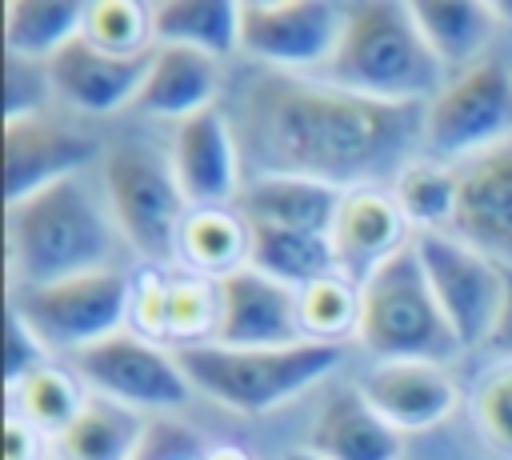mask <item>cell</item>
<instances>
[{"mask_svg":"<svg viewBox=\"0 0 512 460\" xmlns=\"http://www.w3.org/2000/svg\"><path fill=\"white\" fill-rule=\"evenodd\" d=\"M112 248V224L84 176H68L44 192L8 204V264L16 288L112 268Z\"/></svg>","mask_w":512,"mask_h":460,"instance_id":"7a4b0ae2","label":"cell"},{"mask_svg":"<svg viewBox=\"0 0 512 460\" xmlns=\"http://www.w3.org/2000/svg\"><path fill=\"white\" fill-rule=\"evenodd\" d=\"M404 212L400 204L392 200V192H380L372 184H360V188H348L344 200H340V212H336V224H332V248H336V260L340 268H356L360 280L388 256H396L404 244Z\"/></svg>","mask_w":512,"mask_h":460,"instance_id":"ffe728a7","label":"cell"},{"mask_svg":"<svg viewBox=\"0 0 512 460\" xmlns=\"http://www.w3.org/2000/svg\"><path fill=\"white\" fill-rule=\"evenodd\" d=\"M80 32H84V4H72V0H8L4 4L8 56L48 64Z\"/></svg>","mask_w":512,"mask_h":460,"instance_id":"484cf974","label":"cell"},{"mask_svg":"<svg viewBox=\"0 0 512 460\" xmlns=\"http://www.w3.org/2000/svg\"><path fill=\"white\" fill-rule=\"evenodd\" d=\"M44 452V432L28 424L20 412H8L4 424V460H40Z\"/></svg>","mask_w":512,"mask_h":460,"instance_id":"d590c367","label":"cell"},{"mask_svg":"<svg viewBox=\"0 0 512 460\" xmlns=\"http://www.w3.org/2000/svg\"><path fill=\"white\" fill-rule=\"evenodd\" d=\"M96 156L92 140L80 132H68L52 124L48 116H24L4 120V172H8V204L44 192L68 176H80V168Z\"/></svg>","mask_w":512,"mask_h":460,"instance_id":"2e32d148","label":"cell"},{"mask_svg":"<svg viewBox=\"0 0 512 460\" xmlns=\"http://www.w3.org/2000/svg\"><path fill=\"white\" fill-rule=\"evenodd\" d=\"M44 364H48V344L8 308V328H4V384H8V392H16Z\"/></svg>","mask_w":512,"mask_h":460,"instance_id":"e575fe53","label":"cell"},{"mask_svg":"<svg viewBox=\"0 0 512 460\" xmlns=\"http://www.w3.org/2000/svg\"><path fill=\"white\" fill-rule=\"evenodd\" d=\"M180 256L188 268L228 276L232 268L248 264V224L228 208H192L180 228Z\"/></svg>","mask_w":512,"mask_h":460,"instance_id":"83f0119b","label":"cell"},{"mask_svg":"<svg viewBox=\"0 0 512 460\" xmlns=\"http://www.w3.org/2000/svg\"><path fill=\"white\" fill-rule=\"evenodd\" d=\"M148 424L136 408L108 396H88L68 428L52 436L56 460H136L144 448Z\"/></svg>","mask_w":512,"mask_h":460,"instance_id":"7402d4cb","label":"cell"},{"mask_svg":"<svg viewBox=\"0 0 512 460\" xmlns=\"http://www.w3.org/2000/svg\"><path fill=\"white\" fill-rule=\"evenodd\" d=\"M172 172L192 208H228L240 200V160L232 124L220 108H204L176 124L172 136Z\"/></svg>","mask_w":512,"mask_h":460,"instance_id":"9a60e30c","label":"cell"},{"mask_svg":"<svg viewBox=\"0 0 512 460\" xmlns=\"http://www.w3.org/2000/svg\"><path fill=\"white\" fill-rule=\"evenodd\" d=\"M12 400V412H20L28 424H36L40 432L56 436L60 428H68L76 420V412L84 408V392L76 384L72 372L56 368V364H44L40 372H32L16 392H8Z\"/></svg>","mask_w":512,"mask_h":460,"instance_id":"f546056e","label":"cell"},{"mask_svg":"<svg viewBox=\"0 0 512 460\" xmlns=\"http://www.w3.org/2000/svg\"><path fill=\"white\" fill-rule=\"evenodd\" d=\"M476 432L504 456H512V360L488 368L472 388Z\"/></svg>","mask_w":512,"mask_h":460,"instance_id":"d6a6232c","label":"cell"},{"mask_svg":"<svg viewBox=\"0 0 512 460\" xmlns=\"http://www.w3.org/2000/svg\"><path fill=\"white\" fill-rule=\"evenodd\" d=\"M76 376L96 388V396H108L128 408H180L192 396V380L184 376L176 352L136 336V332H116L84 352L72 356Z\"/></svg>","mask_w":512,"mask_h":460,"instance_id":"8fae6325","label":"cell"},{"mask_svg":"<svg viewBox=\"0 0 512 460\" xmlns=\"http://www.w3.org/2000/svg\"><path fill=\"white\" fill-rule=\"evenodd\" d=\"M4 68H8V72H4V120L40 116V100L52 92L48 64L8 56V60H4Z\"/></svg>","mask_w":512,"mask_h":460,"instance_id":"836d02e7","label":"cell"},{"mask_svg":"<svg viewBox=\"0 0 512 460\" xmlns=\"http://www.w3.org/2000/svg\"><path fill=\"white\" fill-rule=\"evenodd\" d=\"M188 460H204V456H188Z\"/></svg>","mask_w":512,"mask_h":460,"instance_id":"60d3db41","label":"cell"},{"mask_svg":"<svg viewBox=\"0 0 512 460\" xmlns=\"http://www.w3.org/2000/svg\"><path fill=\"white\" fill-rule=\"evenodd\" d=\"M248 264L296 292L324 276H336L340 268L332 236L300 232V228H268V224H248Z\"/></svg>","mask_w":512,"mask_h":460,"instance_id":"603a6c76","label":"cell"},{"mask_svg":"<svg viewBox=\"0 0 512 460\" xmlns=\"http://www.w3.org/2000/svg\"><path fill=\"white\" fill-rule=\"evenodd\" d=\"M252 120L276 172H300L336 188H360L384 168H404L424 112L416 104H380L336 84L276 76L252 92Z\"/></svg>","mask_w":512,"mask_h":460,"instance_id":"6da1fadb","label":"cell"},{"mask_svg":"<svg viewBox=\"0 0 512 460\" xmlns=\"http://www.w3.org/2000/svg\"><path fill=\"white\" fill-rule=\"evenodd\" d=\"M444 72L408 4H356L328 64V84L380 104H432L448 84Z\"/></svg>","mask_w":512,"mask_h":460,"instance_id":"3957f363","label":"cell"},{"mask_svg":"<svg viewBox=\"0 0 512 460\" xmlns=\"http://www.w3.org/2000/svg\"><path fill=\"white\" fill-rule=\"evenodd\" d=\"M152 56H156V48L136 52V56H116V52L96 48L80 32L48 60V80H52V92L60 100H68L72 108L108 116L124 104H136V96L148 80Z\"/></svg>","mask_w":512,"mask_h":460,"instance_id":"4fadbf2b","label":"cell"},{"mask_svg":"<svg viewBox=\"0 0 512 460\" xmlns=\"http://www.w3.org/2000/svg\"><path fill=\"white\" fill-rule=\"evenodd\" d=\"M392 200L400 204L408 228L444 232V224L456 220L460 168L448 160H408L392 180Z\"/></svg>","mask_w":512,"mask_h":460,"instance_id":"4316f807","label":"cell"},{"mask_svg":"<svg viewBox=\"0 0 512 460\" xmlns=\"http://www.w3.org/2000/svg\"><path fill=\"white\" fill-rule=\"evenodd\" d=\"M216 328L212 344L224 348H284L304 340L300 292L244 264L216 284Z\"/></svg>","mask_w":512,"mask_h":460,"instance_id":"7c38bea8","label":"cell"},{"mask_svg":"<svg viewBox=\"0 0 512 460\" xmlns=\"http://www.w3.org/2000/svg\"><path fill=\"white\" fill-rule=\"evenodd\" d=\"M348 188H336L316 176L300 172H264L240 192V216L248 224L268 228H300V232H324L332 236L340 200Z\"/></svg>","mask_w":512,"mask_h":460,"instance_id":"d6986e66","label":"cell"},{"mask_svg":"<svg viewBox=\"0 0 512 460\" xmlns=\"http://www.w3.org/2000/svg\"><path fill=\"white\" fill-rule=\"evenodd\" d=\"M420 36L436 52L444 68H472L484 60V44L492 36V12L488 4L472 0H416L408 4Z\"/></svg>","mask_w":512,"mask_h":460,"instance_id":"cb8c5ba5","label":"cell"},{"mask_svg":"<svg viewBox=\"0 0 512 460\" xmlns=\"http://www.w3.org/2000/svg\"><path fill=\"white\" fill-rule=\"evenodd\" d=\"M136 300V316L148 324V332H196L216 328V288H204L196 280H172L156 284Z\"/></svg>","mask_w":512,"mask_h":460,"instance_id":"f1b7e54d","label":"cell"},{"mask_svg":"<svg viewBox=\"0 0 512 460\" xmlns=\"http://www.w3.org/2000/svg\"><path fill=\"white\" fill-rule=\"evenodd\" d=\"M488 344L512 360V264H504V312H500L496 332H492V340H488Z\"/></svg>","mask_w":512,"mask_h":460,"instance_id":"8d00e7d4","label":"cell"},{"mask_svg":"<svg viewBox=\"0 0 512 460\" xmlns=\"http://www.w3.org/2000/svg\"><path fill=\"white\" fill-rule=\"evenodd\" d=\"M204 460H248L240 448H216V452H204Z\"/></svg>","mask_w":512,"mask_h":460,"instance_id":"f35d334b","label":"cell"},{"mask_svg":"<svg viewBox=\"0 0 512 460\" xmlns=\"http://www.w3.org/2000/svg\"><path fill=\"white\" fill-rule=\"evenodd\" d=\"M308 448L324 460H400L404 432H396L360 388H336L316 408Z\"/></svg>","mask_w":512,"mask_h":460,"instance_id":"ac0fdd59","label":"cell"},{"mask_svg":"<svg viewBox=\"0 0 512 460\" xmlns=\"http://www.w3.org/2000/svg\"><path fill=\"white\" fill-rule=\"evenodd\" d=\"M488 12H492V20L512 24V0H492V4H488Z\"/></svg>","mask_w":512,"mask_h":460,"instance_id":"74e56055","label":"cell"},{"mask_svg":"<svg viewBox=\"0 0 512 460\" xmlns=\"http://www.w3.org/2000/svg\"><path fill=\"white\" fill-rule=\"evenodd\" d=\"M356 340L376 360H432L444 364L460 352L456 332L424 276L416 244L380 260L360 284Z\"/></svg>","mask_w":512,"mask_h":460,"instance_id":"5b68a950","label":"cell"},{"mask_svg":"<svg viewBox=\"0 0 512 460\" xmlns=\"http://www.w3.org/2000/svg\"><path fill=\"white\" fill-rule=\"evenodd\" d=\"M104 192L116 232L144 260H172L180 252L184 192L176 184L172 160L148 144H116L104 152Z\"/></svg>","mask_w":512,"mask_h":460,"instance_id":"8992f818","label":"cell"},{"mask_svg":"<svg viewBox=\"0 0 512 460\" xmlns=\"http://www.w3.org/2000/svg\"><path fill=\"white\" fill-rule=\"evenodd\" d=\"M280 460H324L320 452H312V448H292V452H284Z\"/></svg>","mask_w":512,"mask_h":460,"instance_id":"ab89813d","label":"cell"},{"mask_svg":"<svg viewBox=\"0 0 512 460\" xmlns=\"http://www.w3.org/2000/svg\"><path fill=\"white\" fill-rule=\"evenodd\" d=\"M424 276L456 332L460 348L488 344L504 312V264L448 232H416Z\"/></svg>","mask_w":512,"mask_h":460,"instance_id":"9c48e42d","label":"cell"},{"mask_svg":"<svg viewBox=\"0 0 512 460\" xmlns=\"http://www.w3.org/2000/svg\"><path fill=\"white\" fill-rule=\"evenodd\" d=\"M220 92V72H216V56L196 52V48H180V44H156L148 80L136 96V108L148 116H164V120H188L204 108H216Z\"/></svg>","mask_w":512,"mask_h":460,"instance_id":"44dd1931","label":"cell"},{"mask_svg":"<svg viewBox=\"0 0 512 460\" xmlns=\"http://www.w3.org/2000/svg\"><path fill=\"white\" fill-rule=\"evenodd\" d=\"M424 144L436 160H480L512 144V72L504 60L484 56L456 72L432 104H424Z\"/></svg>","mask_w":512,"mask_h":460,"instance_id":"ba28073f","label":"cell"},{"mask_svg":"<svg viewBox=\"0 0 512 460\" xmlns=\"http://www.w3.org/2000/svg\"><path fill=\"white\" fill-rule=\"evenodd\" d=\"M348 12L320 0H248L240 4V52L276 68H328L344 36Z\"/></svg>","mask_w":512,"mask_h":460,"instance_id":"30bf717a","label":"cell"},{"mask_svg":"<svg viewBox=\"0 0 512 460\" xmlns=\"http://www.w3.org/2000/svg\"><path fill=\"white\" fill-rule=\"evenodd\" d=\"M132 284L120 268L80 272L56 284L12 288V312L48 344L68 348L72 356L124 332V316L132 312Z\"/></svg>","mask_w":512,"mask_h":460,"instance_id":"52a82bcc","label":"cell"},{"mask_svg":"<svg viewBox=\"0 0 512 460\" xmlns=\"http://www.w3.org/2000/svg\"><path fill=\"white\" fill-rule=\"evenodd\" d=\"M360 320V288H352L340 272L324 276L308 288H300V324L304 340L320 344H340L344 336L356 332Z\"/></svg>","mask_w":512,"mask_h":460,"instance_id":"4dcf8cb0","label":"cell"},{"mask_svg":"<svg viewBox=\"0 0 512 460\" xmlns=\"http://www.w3.org/2000/svg\"><path fill=\"white\" fill-rule=\"evenodd\" d=\"M356 388L404 436L444 424L460 400L448 364H432V360H376Z\"/></svg>","mask_w":512,"mask_h":460,"instance_id":"5bb4252c","label":"cell"},{"mask_svg":"<svg viewBox=\"0 0 512 460\" xmlns=\"http://www.w3.org/2000/svg\"><path fill=\"white\" fill-rule=\"evenodd\" d=\"M452 228L472 248L488 252L500 264H512V144L460 168Z\"/></svg>","mask_w":512,"mask_h":460,"instance_id":"e0dca14e","label":"cell"},{"mask_svg":"<svg viewBox=\"0 0 512 460\" xmlns=\"http://www.w3.org/2000/svg\"><path fill=\"white\" fill-rule=\"evenodd\" d=\"M340 356H344L340 344H320V340H300L284 348H224L200 340V344H180L176 352L196 392L244 416H260L296 400L300 392L332 376Z\"/></svg>","mask_w":512,"mask_h":460,"instance_id":"277c9868","label":"cell"},{"mask_svg":"<svg viewBox=\"0 0 512 460\" xmlns=\"http://www.w3.org/2000/svg\"><path fill=\"white\" fill-rule=\"evenodd\" d=\"M152 40L208 56L240 48V4L232 0H164L152 4Z\"/></svg>","mask_w":512,"mask_h":460,"instance_id":"d4e9b609","label":"cell"},{"mask_svg":"<svg viewBox=\"0 0 512 460\" xmlns=\"http://www.w3.org/2000/svg\"><path fill=\"white\" fill-rule=\"evenodd\" d=\"M84 36L116 56H136L156 48L152 40V8L132 4V0H100L84 4Z\"/></svg>","mask_w":512,"mask_h":460,"instance_id":"1f68e13d","label":"cell"}]
</instances>
